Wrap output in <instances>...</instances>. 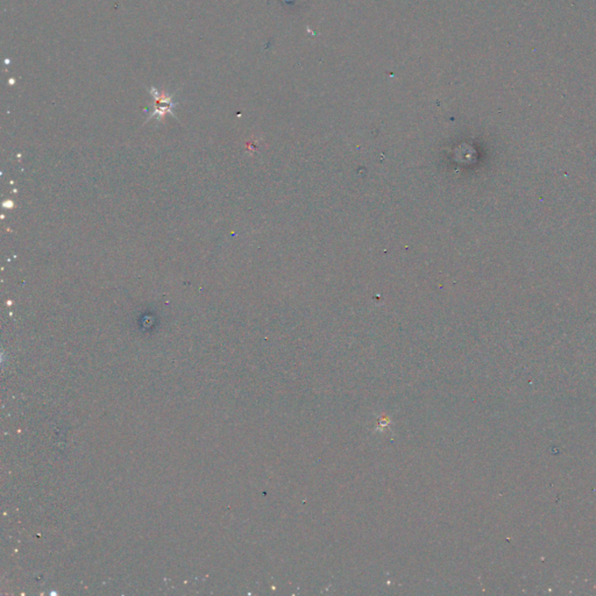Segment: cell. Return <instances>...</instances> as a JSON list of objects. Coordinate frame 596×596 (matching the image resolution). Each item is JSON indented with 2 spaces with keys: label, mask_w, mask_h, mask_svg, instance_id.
I'll list each match as a JSON object with an SVG mask.
<instances>
[{
  "label": "cell",
  "mask_w": 596,
  "mask_h": 596,
  "mask_svg": "<svg viewBox=\"0 0 596 596\" xmlns=\"http://www.w3.org/2000/svg\"><path fill=\"white\" fill-rule=\"evenodd\" d=\"M148 92L154 97L155 104H154V111L147 118L146 123L154 118L159 121H162L166 114H171L177 119L176 114H174V109L177 107V104L174 102V95L167 94L166 91L157 90V87H154L148 89Z\"/></svg>",
  "instance_id": "1"
}]
</instances>
